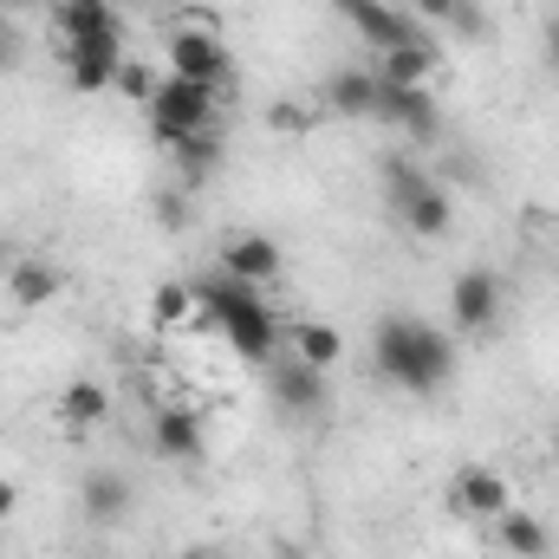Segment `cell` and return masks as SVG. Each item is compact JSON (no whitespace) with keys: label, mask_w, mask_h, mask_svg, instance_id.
Returning <instances> with one entry per match:
<instances>
[{"label":"cell","mask_w":559,"mask_h":559,"mask_svg":"<svg viewBox=\"0 0 559 559\" xmlns=\"http://www.w3.org/2000/svg\"><path fill=\"white\" fill-rule=\"evenodd\" d=\"M371 358H378V371H384L397 391H411V397H436V391L455 378V338L436 332V325L417 319V312H391V319H378V332H371Z\"/></svg>","instance_id":"1"},{"label":"cell","mask_w":559,"mask_h":559,"mask_svg":"<svg viewBox=\"0 0 559 559\" xmlns=\"http://www.w3.org/2000/svg\"><path fill=\"white\" fill-rule=\"evenodd\" d=\"M195 299H202L209 325H215V332L248 358V365H274V358H280V319L267 312L261 286L228 280V274H209V280H195Z\"/></svg>","instance_id":"2"},{"label":"cell","mask_w":559,"mask_h":559,"mask_svg":"<svg viewBox=\"0 0 559 559\" xmlns=\"http://www.w3.org/2000/svg\"><path fill=\"white\" fill-rule=\"evenodd\" d=\"M384 195H391L397 222H404L417 241H442V235H449V222H455L449 189H442L429 169H417L411 156H391V163H384Z\"/></svg>","instance_id":"3"},{"label":"cell","mask_w":559,"mask_h":559,"mask_svg":"<svg viewBox=\"0 0 559 559\" xmlns=\"http://www.w3.org/2000/svg\"><path fill=\"white\" fill-rule=\"evenodd\" d=\"M163 59H169V79L209 85V92H222V98L235 92V59H228V39L209 26V13H189L182 26H169Z\"/></svg>","instance_id":"4"},{"label":"cell","mask_w":559,"mask_h":559,"mask_svg":"<svg viewBox=\"0 0 559 559\" xmlns=\"http://www.w3.org/2000/svg\"><path fill=\"white\" fill-rule=\"evenodd\" d=\"M215 111H222V92H209V85H189V79H169V72H163L156 98L143 105V124H150V138L163 143V150H176L182 138L209 131V124H215Z\"/></svg>","instance_id":"5"},{"label":"cell","mask_w":559,"mask_h":559,"mask_svg":"<svg viewBox=\"0 0 559 559\" xmlns=\"http://www.w3.org/2000/svg\"><path fill=\"white\" fill-rule=\"evenodd\" d=\"M332 7L352 20V33H358L371 52H397V46H417V39H429L417 13H404V7H391V0H332Z\"/></svg>","instance_id":"6"},{"label":"cell","mask_w":559,"mask_h":559,"mask_svg":"<svg viewBox=\"0 0 559 559\" xmlns=\"http://www.w3.org/2000/svg\"><path fill=\"white\" fill-rule=\"evenodd\" d=\"M378 118L397 124L404 138H417V143L442 138V111H436L429 85H384V79H378Z\"/></svg>","instance_id":"7"},{"label":"cell","mask_w":559,"mask_h":559,"mask_svg":"<svg viewBox=\"0 0 559 559\" xmlns=\"http://www.w3.org/2000/svg\"><path fill=\"white\" fill-rule=\"evenodd\" d=\"M118 66H124V33H105V39L66 46V85H72L79 98L111 92V85H118Z\"/></svg>","instance_id":"8"},{"label":"cell","mask_w":559,"mask_h":559,"mask_svg":"<svg viewBox=\"0 0 559 559\" xmlns=\"http://www.w3.org/2000/svg\"><path fill=\"white\" fill-rule=\"evenodd\" d=\"M449 501H455L468 521H501V514L514 508V488H508L495 468L468 462V468H455V481H449Z\"/></svg>","instance_id":"9"},{"label":"cell","mask_w":559,"mask_h":559,"mask_svg":"<svg viewBox=\"0 0 559 559\" xmlns=\"http://www.w3.org/2000/svg\"><path fill=\"white\" fill-rule=\"evenodd\" d=\"M449 312H455L462 332H495V319H501V280L488 274V267L455 274V286H449Z\"/></svg>","instance_id":"10"},{"label":"cell","mask_w":559,"mask_h":559,"mask_svg":"<svg viewBox=\"0 0 559 559\" xmlns=\"http://www.w3.org/2000/svg\"><path fill=\"white\" fill-rule=\"evenodd\" d=\"M274 404L286 417H319L332 404V384L325 371H312L306 358H274Z\"/></svg>","instance_id":"11"},{"label":"cell","mask_w":559,"mask_h":559,"mask_svg":"<svg viewBox=\"0 0 559 559\" xmlns=\"http://www.w3.org/2000/svg\"><path fill=\"white\" fill-rule=\"evenodd\" d=\"M52 33H59V46H85V39L124 33V20L111 0H52Z\"/></svg>","instance_id":"12"},{"label":"cell","mask_w":559,"mask_h":559,"mask_svg":"<svg viewBox=\"0 0 559 559\" xmlns=\"http://www.w3.org/2000/svg\"><path fill=\"white\" fill-rule=\"evenodd\" d=\"M79 508H85L92 527H118V521L131 514V481H124L118 468H92L85 488H79Z\"/></svg>","instance_id":"13"},{"label":"cell","mask_w":559,"mask_h":559,"mask_svg":"<svg viewBox=\"0 0 559 559\" xmlns=\"http://www.w3.org/2000/svg\"><path fill=\"white\" fill-rule=\"evenodd\" d=\"M150 442H156L163 462H195L202 455V417L182 411V404H163L156 423H150Z\"/></svg>","instance_id":"14"},{"label":"cell","mask_w":559,"mask_h":559,"mask_svg":"<svg viewBox=\"0 0 559 559\" xmlns=\"http://www.w3.org/2000/svg\"><path fill=\"white\" fill-rule=\"evenodd\" d=\"M280 241L267 235H235L228 248H222V274L228 280H248V286H261V280H280Z\"/></svg>","instance_id":"15"},{"label":"cell","mask_w":559,"mask_h":559,"mask_svg":"<svg viewBox=\"0 0 559 559\" xmlns=\"http://www.w3.org/2000/svg\"><path fill=\"white\" fill-rule=\"evenodd\" d=\"M495 540H501V554L508 559H547L554 554L547 521H540V514H521V508H508V514L495 521Z\"/></svg>","instance_id":"16"},{"label":"cell","mask_w":559,"mask_h":559,"mask_svg":"<svg viewBox=\"0 0 559 559\" xmlns=\"http://www.w3.org/2000/svg\"><path fill=\"white\" fill-rule=\"evenodd\" d=\"M325 105L338 111V118H378V72H332V85H325Z\"/></svg>","instance_id":"17"},{"label":"cell","mask_w":559,"mask_h":559,"mask_svg":"<svg viewBox=\"0 0 559 559\" xmlns=\"http://www.w3.org/2000/svg\"><path fill=\"white\" fill-rule=\"evenodd\" d=\"M286 338H293V358H306L312 371H332V365L345 358V332H332L325 319H306V325H293Z\"/></svg>","instance_id":"18"},{"label":"cell","mask_w":559,"mask_h":559,"mask_svg":"<svg viewBox=\"0 0 559 559\" xmlns=\"http://www.w3.org/2000/svg\"><path fill=\"white\" fill-rule=\"evenodd\" d=\"M384 85H429V72H436V46L417 39V46H397V52H378V66H371Z\"/></svg>","instance_id":"19"},{"label":"cell","mask_w":559,"mask_h":559,"mask_svg":"<svg viewBox=\"0 0 559 559\" xmlns=\"http://www.w3.org/2000/svg\"><path fill=\"white\" fill-rule=\"evenodd\" d=\"M59 286H66V280H59L52 261H13V267H7V293H13V306H46Z\"/></svg>","instance_id":"20"},{"label":"cell","mask_w":559,"mask_h":559,"mask_svg":"<svg viewBox=\"0 0 559 559\" xmlns=\"http://www.w3.org/2000/svg\"><path fill=\"white\" fill-rule=\"evenodd\" d=\"M169 156H176V176H182V182L195 189V182H209V169L222 163V131L209 124V131H195V138H182L176 150H169Z\"/></svg>","instance_id":"21"},{"label":"cell","mask_w":559,"mask_h":559,"mask_svg":"<svg viewBox=\"0 0 559 559\" xmlns=\"http://www.w3.org/2000/svg\"><path fill=\"white\" fill-rule=\"evenodd\" d=\"M59 417L72 423V429H98V423L111 417V391H105V384H92V378H79V384H66Z\"/></svg>","instance_id":"22"},{"label":"cell","mask_w":559,"mask_h":559,"mask_svg":"<svg viewBox=\"0 0 559 559\" xmlns=\"http://www.w3.org/2000/svg\"><path fill=\"white\" fill-rule=\"evenodd\" d=\"M195 312V286H182V280H169V286H156V299H150V319H156V332H169V325H182Z\"/></svg>","instance_id":"23"},{"label":"cell","mask_w":559,"mask_h":559,"mask_svg":"<svg viewBox=\"0 0 559 559\" xmlns=\"http://www.w3.org/2000/svg\"><path fill=\"white\" fill-rule=\"evenodd\" d=\"M411 13H417V20H449L455 33H481L475 0H411Z\"/></svg>","instance_id":"24"},{"label":"cell","mask_w":559,"mask_h":559,"mask_svg":"<svg viewBox=\"0 0 559 559\" xmlns=\"http://www.w3.org/2000/svg\"><path fill=\"white\" fill-rule=\"evenodd\" d=\"M156 85H163V72H156V66H143V59H124V66H118V85H111V92H124V98L150 105V98H156Z\"/></svg>","instance_id":"25"},{"label":"cell","mask_w":559,"mask_h":559,"mask_svg":"<svg viewBox=\"0 0 559 559\" xmlns=\"http://www.w3.org/2000/svg\"><path fill=\"white\" fill-rule=\"evenodd\" d=\"M267 124L286 131V138H299V131H312V111H306V105H274V111H267Z\"/></svg>","instance_id":"26"},{"label":"cell","mask_w":559,"mask_h":559,"mask_svg":"<svg viewBox=\"0 0 559 559\" xmlns=\"http://www.w3.org/2000/svg\"><path fill=\"white\" fill-rule=\"evenodd\" d=\"M156 215H163V222H182V215H189V202H182V195H169V189H163V195H156Z\"/></svg>","instance_id":"27"},{"label":"cell","mask_w":559,"mask_h":559,"mask_svg":"<svg viewBox=\"0 0 559 559\" xmlns=\"http://www.w3.org/2000/svg\"><path fill=\"white\" fill-rule=\"evenodd\" d=\"M540 46H547V66L559 72V13L547 20V26H540Z\"/></svg>","instance_id":"28"},{"label":"cell","mask_w":559,"mask_h":559,"mask_svg":"<svg viewBox=\"0 0 559 559\" xmlns=\"http://www.w3.org/2000/svg\"><path fill=\"white\" fill-rule=\"evenodd\" d=\"M13 508H20V488H13V481H7V475H0V521H7V514H13Z\"/></svg>","instance_id":"29"},{"label":"cell","mask_w":559,"mask_h":559,"mask_svg":"<svg viewBox=\"0 0 559 559\" xmlns=\"http://www.w3.org/2000/svg\"><path fill=\"white\" fill-rule=\"evenodd\" d=\"M267 559H306V547H299V540H274V554Z\"/></svg>","instance_id":"30"},{"label":"cell","mask_w":559,"mask_h":559,"mask_svg":"<svg viewBox=\"0 0 559 559\" xmlns=\"http://www.w3.org/2000/svg\"><path fill=\"white\" fill-rule=\"evenodd\" d=\"M0 7H20V13H33V7H46V13H52V0H0Z\"/></svg>","instance_id":"31"},{"label":"cell","mask_w":559,"mask_h":559,"mask_svg":"<svg viewBox=\"0 0 559 559\" xmlns=\"http://www.w3.org/2000/svg\"><path fill=\"white\" fill-rule=\"evenodd\" d=\"M13 59V33H7V20H0V66Z\"/></svg>","instance_id":"32"},{"label":"cell","mask_w":559,"mask_h":559,"mask_svg":"<svg viewBox=\"0 0 559 559\" xmlns=\"http://www.w3.org/2000/svg\"><path fill=\"white\" fill-rule=\"evenodd\" d=\"M7 267H13V254H7V241H0V274H7Z\"/></svg>","instance_id":"33"},{"label":"cell","mask_w":559,"mask_h":559,"mask_svg":"<svg viewBox=\"0 0 559 559\" xmlns=\"http://www.w3.org/2000/svg\"><path fill=\"white\" fill-rule=\"evenodd\" d=\"M176 559H209V554H195V547H189V554H176Z\"/></svg>","instance_id":"34"},{"label":"cell","mask_w":559,"mask_h":559,"mask_svg":"<svg viewBox=\"0 0 559 559\" xmlns=\"http://www.w3.org/2000/svg\"><path fill=\"white\" fill-rule=\"evenodd\" d=\"M143 7H176V0H143Z\"/></svg>","instance_id":"35"},{"label":"cell","mask_w":559,"mask_h":559,"mask_svg":"<svg viewBox=\"0 0 559 559\" xmlns=\"http://www.w3.org/2000/svg\"><path fill=\"white\" fill-rule=\"evenodd\" d=\"M554 455H559V429H554Z\"/></svg>","instance_id":"36"}]
</instances>
